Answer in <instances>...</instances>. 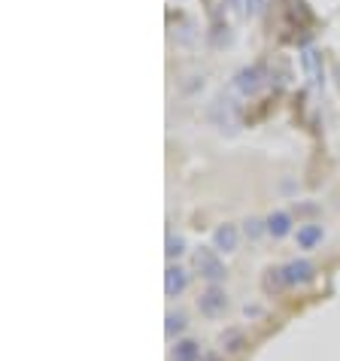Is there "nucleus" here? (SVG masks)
Here are the masks:
<instances>
[{"mask_svg": "<svg viewBox=\"0 0 340 361\" xmlns=\"http://www.w3.org/2000/svg\"><path fill=\"white\" fill-rule=\"evenodd\" d=\"M198 310L207 316V319H219V316H225V310H228V295L222 292V288H207V292L198 298Z\"/></svg>", "mask_w": 340, "mask_h": 361, "instance_id": "f257e3e1", "label": "nucleus"}, {"mask_svg": "<svg viewBox=\"0 0 340 361\" xmlns=\"http://www.w3.org/2000/svg\"><path fill=\"white\" fill-rule=\"evenodd\" d=\"M195 267L201 270V276L210 279V283H219V279L225 276V264L216 258L213 249H201V252H195Z\"/></svg>", "mask_w": 340, "mask_h": 361, "instance_id": "f03ea898", "label": "nucleus"}, {"mask_svg": "<svg viewBox=\"0 0 340 361\" xmlns=\"http://www.w3.org/2000/svg\"><path fill=\"white\" fill-rule=\"evenodd\" d=\"M279 279H283L286 286H304L313 279V264L310 262H292L279 270Z\"/></svg>", "mask_w": 340, "mask_h": 361, "instance_id": "7ed1b4c3", "label": "nucleus"}, {"mask_svg": "<svg viewBox=\"0 0 340 361\" xmlns=\"http://www.w3.org/2000/svg\"><path fill=\"white\" fill-rule=\"evenodd\" d=\"M234 88H237L240 94H255L258 88H262V70H258V67L240 70L237 79H234Z\"/></svg>", "mask_w": 340, "mask_h": 361, "instance_id": "20e7f679", "label": "nucleus"}, {"mask_svg": "<svg viewBox=\"0 0 340 361\" xmlns=\"http://www.w3.org/2000/svg\"><path fill=\"white\" fill-rule=\"evenodd\" d=\"M186 286H188V274H186L183 267H174V264H170L167 274H164V292H167L170 298H176V295L186 292Z\"/></svg>", "mask_w": 340, "mask_h": 361, "instance_id": "39448f33", "label": "nucleus"}, {"mask_svg": "<svg viewBox=\"0 0 340 361\" xmlns=\"http://www.w3.org/2000/svg\"><path fill=\"white\" fill-rule=\"evenodd\" d=\"M213 243H216L219 252H234L237 249V228L234 225H222L213 234Z\"/></svg>", "mask_w": 340, "mask_h": 361, "instance_id": "423d86ee", "label": "nucleus"}, {"mask_svg": "<svg viewBox=\"0 0 340 361\" xmlns=\"http://www.w3.org/2000/svg\"><path fill=\"white\" fill-rule=\"evenodd\" d=\"M289 231H292V219H289V213H271L267 216V234L286 237Z\"/></svg>", "mask_w": 340, "mask_h": 361, "instance_id": "0eeeda50", "label": "nucleus"}, {"mask_svg": "<svg viewBox=\"0 0 340 361\" xmlns=\"http://www.w3.org/2000/svg\"><path fill=\"white\" fill-rule=\"evenodd\" d=\"M174 361H201V346L195 340H183L174 349Z\"/></svg>", "mask_w": 340, "mask_h": 361, "instance_id": "6e6552de", "label": "nucleus"}, {"mask_svg": "<svg viewBox=\"0 0 340 361\" xmlns=\"http://www.w3.org/2000/svg\"><path fill=\"white\" fill-rule=\"evenodd\" d=\"M319 240H322V228H319V225H304V228H298V243H301V249H313Z\"/></svg>", "mask_w": 340, "mask_h": 361, "instance_id": "1a4fd4ad", "label": "nucleus"}, {"mask_svg": "<svg viewBox=\"0 0 340 361\" xmlns=\"http://www.w3.org/2000/svg\"><path fill=\"white\" fill-rule=\"evenodd\" d=\"M243 231H246V237H249V240H258V237H262L265 231H267V225L262 222V219H246V222H243Z\"/></svg>", "mask_w": 340, "mask_h": 361, "instance_id": "9d476101", "label": "nucleus"}, {"mask_svg": "<svg viewBox=\"0 0 340 361\" xmlns=\"http://www.w3.org/2000/svg\"><path fill=\"white\" fill-rule=\"evenodd\" d=\"M222 346H228V353L243 349V337H240V331H225V334H222Z\"/></svg>", "mask_w": 340, "mask_h": 361, "instance_id": "9b49d317", "label": "nucleus"}, {"mask_svg": "<svg viewBox=\"0 0 340 361\" xmlns=\"http://www.w3.org/2000/svg\"><path fill=\"white\" fill-rule=\"evenodd\" d=\"M183 328H186V316L183 313H167V337L179 334Z\"/></svg>", "mask_w": 340, "mask_h": 361, "instance_id": "f8f14e48", "label": "nucleus"}, {"mask_svg": "<svg viewBox=\"0 0 340 361\" xmlns=\"http://www.w3.org/2000/svg\"><path fill=\"white\" fill-rule=\"evenodd\" d=\"M183 246H186V240H183V237H174V234H170V237H167V258L183 255V252H186Z\"/></svg>", "mask_w": 340, "mask_h": 361, "instance_id": "ddd939ff", "label": "nucleus"}, {"mask_svg": "<svg viewBox=\"0 0 340 361\" xmlns=\"http://www.w3.org/2000/svg\"><path fill=\"white\" fill-rule=\"evenodd\" d=\"M201 361H219V355H213V353H210V355H201Z\"/></svg>", "mask_w": 340, "mask_h": 361, "instance_id": "4468645a", "label": "nucleus"}]
</instances>
